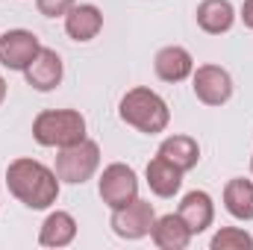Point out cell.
I'll use <instances>...</instances> for the list:
<instances>
[{
	"label": "cell",
	"mask_w": 253,
	"mask_h": 250,
	"mask_svg": "<svg viewBox=\"0 0 253 250\" xmlns=\"http://www.w3.org/2000/svg\"><path fill=\"white\" fill-rule=\"evenodd\" d=\"M9 191L30 209H47L59 197V177L39 159H15L6 168Z\"/></svg>",
	"instance_id": "6da1fadb"
},
{
	"label": "cell",
	"mask_w": 253,
	"mask_h": 250,
	"mask_svg": "<svg viewBox=\"0 0 253 250\" xmlns=\"http://www.w3.org/2000/svg\"><path fill=\"white\" fill-rule=\"evenodd\" d=\"M121 121L129 126H135L138 132H147V135H156V132H162L168 121H171V109H168V103L156 94V91H150V88H144V85H138V88H129L124 97H121Z\"/></svg>",
	"instance_id": "7a4b0ae2"
},
{
	"label": "cell",
	"mask_w": 253,
	"mask_h": 250,
	"mask_svg": "<svg viewBox=\"0 0 253 250\" xmlns=\"http://www.w3.org/2000/svg\"><path fill=\"white\" fill-rule=\"evenodd\" d=\"M33 138L42 147H68L85 138V118L77 109H44L33 121Z\"/></svg>",
	"instance_id": "3957f363"
},
{
	"label": "cell",
	"mask_w": 253,
	"mask_h": 250,
	"mask_svg": "<svg viewBox=\"0 0 253 250\" xmlns=\"http://www.w3.org/2000/svg\"><path fill=\"white\" fill-rule=\"evenodd\" d=\"M100 165V144L91 141V138H83L77 144H68V147H59V156H56V177L62 183H71V186H83L85 180L94 177Z\"/></svg>",
	"instance_id": "277c9868"
},
{
	"label": "cell",
	"mask_w": 253,
	"mask_h": 250,
	"mask_svg": "<svg viewBox=\"0 0 253 250\" xmlns=\"http://www.w3.org/2000/svg\"><path fill=\"white\" fill-rule=\"evenodd\" d=\"M100 197L109 209H121L138 197V177L124 162H112L100 174Z\"/></svg>",
	"instance_id": "5b68a950"
},
{
	"label": "cell",
	"mask_w": 253,
	"mask_h": 250,
	"mask_svg": "<svg viewBox=\"0 0 253 250\" xmlns=\"http://www.w3.org/2000/svg\"><path fill=\"white\" fill-rule=\"evenodd\" d=\"M153 221H156L153 203H147L141 197H135L132 203H126L121 209H112V233L126 239V242H135V239L150 236Z\"/></svg>",
	"instance_id": "8992f818"
},
{
	"label": "cell",
	"mask_w": 253,
	"mask_h": 250,
	"mask_svg": "<svg viewBox=\"0 0 253 250\" xmlns=\"http://www.w3.org/2000/svg\"><path fill=\"white\" fill-rule=\"evenodd\" d=\"M191 83L194 97L206 106H221L233 97V77L221 65H200L191 74Z\"/></svg>",
	"instance_id": "52a82bcc"
},
{
	"label": "cell",
	"mask_w": 253,
	"mask_h": 250,
	"mask_svg": "<svg viewBox=\"0 0 253 250\" xmlns=\"http://www.w3.org/2000/svg\"><path fill=\"white\" fill-rule=\"evenodd\" d=\"M39 50L42 44L30 30H6L0 36V65H6L9 71H24Z\"/></svg>",
	"instance_id": "ba28073f"
},
{
	"label": "cell",
	"mask_w": 253,
	"mask_h": 250,
	"mask_svg": "<svg viewBox=\"0 0 253 250\" xmlns=\"http://www.w3.org/2000/svg\"><path fill=\"white\" fill-rule=\"evenodd\" d=\"M62 74H65L62 56L56 50H50V47H42L36 53V59L24 68V77L36 91H53L62 83Z\"/></svg>",
	"instance_id": "9c48e42d"
},
{
	"label": "cell",
	"mask_w": 253,
	"mask_h": 250,
	"mask_svg": "<svg viewBox=\"0 0 253 250\" xmlns=\"http://www.w3.org/2000/svg\"><path fill=\"white\" fill-rule=\"evenodd\" d=\"M103 30V12L94 3H74L65 15V33L74 42H91Z\"/></svg>",
	"instance_id": "30bf717a"
},
{
	"label": "cell",
	"mask_w": 253,
	"mask_h": 250,
	"mask_svg": "<svg viewBox=\"0 0 253 250\" xmlns=\"http://www.w3.org/2000/svg\"><path fill=\"white\" fill-rule=\"evenodd\" d=\"M153 68H156V77L165 80V83H183L186 77L194 74V59L186 47L180 44H168L156 53L153 59Z\"/></svg>",
	"instance_id": "8fae6325"
},
{
	"label": "cell",
	"mask_w": 253,
	"mask_h": 250,
	"mask_svg": "<svg viewBox=\"0 0 253 250\" xmlns=\"http://www.w3.org/2000/svg\"><path fill=\"white\" fill-rule=\"evenodd\" d=\"M177 215L183 218V224L191 230V236H197L206 227H212V221H215V203H212V197L206 191H189L183 197Z\"/></svg>",
	"instance_id": "7c38bea8"
},
{
	"label": "cell",
	"mask_w": 253,
	"mask_h": 250,
	"mask_svg": "<svg viewBox=\"0 0 253 250\" xmlns=\"http://www.w3.org/2000/svg\"><path fill=\"white\" fill-rule=\"evenodd\" d=\"M144 177H147V186L150 191L156 194V197H174L180 186H183V171L177 168V165H171L165 156H159L156 153V159H150L147 162V171H144Z\"/></svg>",
	"instance_id": "4fadbf2b"
},
{
	"label": "cell",
	"mask_w": 253,
	"mask_h": 250,
	"mask_svg": "<svg viewBox=\"0 0 253 250\" xmlns=\"http://www.w3.org/2000/svg\"><path fill=\"white\" fill-rule=\"evenodd\" d=\"M150 239L159 250H183L189 248L191 242V230L183 224L180 215H162L153 221V230H150Z\"/></svg>",
	"instance_id": "5bb4252c"
},
{
	"label": "cell",
	"mask_w": 253,
	"mask_h": 250,
	"mask_svg": "<svg viewBox=\"0 0 253 250\" xmlns=\"http://www.w3.org/2000/svg\"><path fill=\"white\" fill-rule=\"evenodd\" d=\"M74 239H77V221H74L71 212L56 209V212H50L44 218L42 233H39V242L44 248H68Z\"/></svg>",
	"instance_id": "9a60e30c"
},
{
	"label": "cell",
	"mask_w": 253,
	"mask_h": 250,
	"mask_svg": "<svg viewBox=\"0 0 253 250\" xmlns=\"http://www.w3.org/2000/svg\"><path fill=\"white\" fill-rule=\"evenodd\" d=\"M233 21H236V9H233L230 0H203L197 6V24L209 36L227 33L233 27Z\"/></svg>",
	"instance_id": "2e32d148"
},
{
	"label": "cell",
	"mask_w": 253,
	"mask_h": 250,
	"mask_svg": "<svg viewBox=\"0 0 253 250\" xmlns=\"http://www.w3.org/2000/svg\"><path fill=\"white\" fill-rule=\"evenodd\" d=\"M159 156H165L171 165H177L186 174V171H191L200 162V144L191 135H168L159 144Z\"/></svg>",
	"instance_id": "e0dca14e"
},
{
	"label": "cell",
	"mask_w": 253,
	"mask_h": 250,
	"mask_svg": "<svg viewBox=\"0 0 253 250\" xmlns=\"http://www.w3.org/2000/svg\"><path fill=\"white\" fill-rule=\"evenodd\" d=\"M224 206L233 218L239 221H253V183L251 180H230L224 186Z\"/></svg>",
	"instance_id": "ac0fdd59"
},
{
	"label": "cell",
	"mask_w": 253,
	"mask_h": 250,
	"mask_svg": "<svg viewBox=\"0 0 253 250\" xmlns=\"http://www.w3.org/2000/svg\"><path fill=\"white\" fill-rule=\"evenodd\" d=\"M212 250H253V236L242 227H224L212 236Z\"/></svg>",
	"instance_id": "d6986e66"
},
{
	"label": "cell",
	"mask_w": 253,
	"mask_h": 250,
	"mask_svg": "<svg viewBox=\"0 0 253 250\" xmlns=\"http://www.w3.org/2000/svg\"><path fill=\"white\" fill-rule=\"evenodd\" d=\"M74 3H77V0H36L39 12H42L44 18H62V15L71 12Z\"/></svg>",
	"instance_id": "ffe728a7"
},
{
	"label": "cell",
	"mask_w": 253,
	"mask_h": 250,
	"mask_svg": "<svg viewBox=\"0 0 253 250\" xmlns=\"http://www.w3.org/2000/svg\"><path fill=\"white\" fill-rule=\"evenodd\" d=\"M242 21H245V27L253 30V0H245L242 3Z\"/></svg>",
	"instance_id": "44dd1931"
},
{
	"label": "cell",
	"mask_w": 253,
	"mask_h": 250,
	"mask_svg": "<svg viewBox=\"0 0 253 250\" xmlns=\"http://www.w3.org/2000/svg\"><path fill=\"white\" fill-rule=\"evenodd\" d=\"M3 100H6V80L0 77V106H3Z\"/></svg>",
	"instance_id": "7402d4cb"
},
{
	"label": "cell",
	"mask_w": 253,
	"mask_h": 250,
	"mask_svg": "<svg viewBox=\"0 0 253 250\" xmlns=\"http://www.w3.org/2000/svg\"><path fill=\"white\" fill-rule=\"evenodd\" d=\"M251 171H253V156H251Z\"/></svg>",
	"instance_id": "603a6c76"
}]
</instances>
